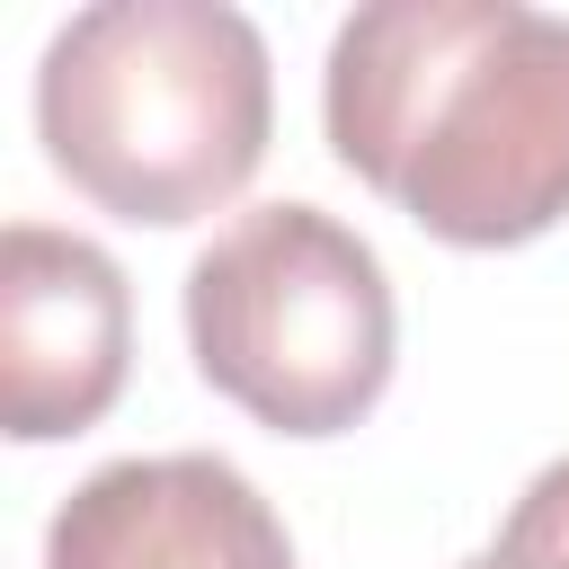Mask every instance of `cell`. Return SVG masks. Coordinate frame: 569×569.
<instances>
[{
  "instance_id": "cell-2",
  "label": "cell",
  "mask_w": 569,
  "mask_h": 569,
  "mask_svg": "<svg viewBox=\"0 0 569 569\" xmlns=\"http://www.w3.org/2000/svg\"><path fill=\"white\" fill-rule=\"evenodd\" d=\"M36 133L98 213L178 231L267 160V36L222 0H98L44 44Z\"/></svg>"
},
{
  "instance_id": "cell-4",
  "label": "cell",
  "mask_w": 569,
  "mask_h": 569,
  "mask_svg": "<svg viewBox=\"0 0 569 569\" xmlns=\"http://www.w3.org/2000/svg\"><path fill=\"white\" fill-rule=\"evenodd\" d=\"M133 373V293L124 267L44 222L0 240V418L18 445H62L116 409Z\"/></svg>"
},
{
  "instance_id": "cell-5",
  "label": "cell",
  "mask_w": 569,
  "mask_h": 569,
  "mask_svg": "<svg viewBox=\"0 0 569 569\" xmlns=\"http://www.w3.org/2000/svg\"><path fill=\"white\" fill-rule=\"evenodd\" d=\"M44 569H293V542L222 453H133L53 507Z\"/></svg>"
},
{
  "instance_id": "cell-1",
  "label": "cell",
  "mask_w": 569,
  "mask_h": 569,
  "mask_svg": "<svg viewBox=\"0 0 569 569\" xmlns=\"http://www.w3.org/2000/svg\"><path fill=\"white\" fill-rule=\"evenodd\" d=\"M329 151L445 249H525L569 213V18L373 0L320 80Z\"/></svg>"
},
{
  "instance_id": "cell-6",
  "label": "cell",
  "mask_w": 569,
  "mask_h": 569,
  "mask_svg": "<svg viewBox=\"0 0 569 569\" xmlns=\"http://www.w3.org/2000/svg\"><path fill=\"white\" fill-rule=\"evenodd\" d=\"M489 551L507 569H569V453L525 480V498L507 507V525H498Z\"/></svg>"
},
{
  "instance_id": "cell-7",
  "label": "cell",
  "mask_w": 569,
  "mask_h": 569,
  "mask_svg": "<svg viewBox=\"0 0 569 569\" xmlns=\"http://www.w3.org/2000/svg\"><path fill=\"white\" fill-rule=\"evenodd\" d=\"M462 569H507V560H498V551H480V560H462Z\"/></svg>"
},
{
  "instance_id": "cell-3",
  "label": "cell",
  "mask_w": 569,
  "mask_h": 569,
  "mask_svg": "<svg viewBox=\"0 0 569 569\" xmlns=\"http://www.w3.org/2000/svg\"><path fill=\"white\" fill-rule=\"evenodd\" d=\"M196 373L276 436H347L400 365L382 258L320 204H258L187 267Z\"/></svg>"
}]
</instances>
